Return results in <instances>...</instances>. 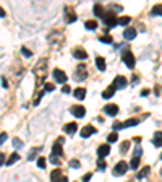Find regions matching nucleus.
<instances>
[{
    "instance_id": "1",
    "label": "nucleus",
    "mask_w": 162,
    "mask_h": 182,
    "mask_svg": "<svg viewBox=\"0 0 162 182\" xmlns=\"http://www.w3.org/2000/svg\"><path fill=\"white\" fill-rule=\"evenodd\" d=\"M34 73H36V77H37V81L42 83L45 75H47V59H40L37 62L36 67H34Z\"/></svg>"
},
{
    "instance_id": "2",
    "label": "nucleus",
    "mask_w": 162,
    "mask_h": 182,
    "mask_svg": "<svg viewBox=\"0 0 162 182\" xmlns=\"http://www.w3.org/2000/svg\"><path fill=\"white\" fill-rule=\"evenodd\" d=\"M122 60L125 62V65L128 67V68L135 67V55H133L131 50H128V49H125L123 52H122Z\"/></svg>"
},
{
    "instance_id": "3",
    "label": "nucleus",
    "mask_w": 162,
    "mask_h": 182,
    "mask_svg": "<svg viewBox=\"0 0 162 182\" xmlns=\"http://www.w3.org/2000/svg\"><path fill=\"white\" fill-rule=\"evenodd\" d=\"M138 124H140V119H128V121H125V122H115L114 130H122V129L133 127V125H138Z\"/></svg>"
},
{
    "instance_id": "4",
    "label": "nucleus",
    "mask_w": 162,
    "mask_h": 182,
    "mask_svg": "<svg viewBox=\"0 0 162 182\" xmlns=\"http://www.w3.org/2000/svg\"><path fill=\"white\" fill-rule=\"evenodd\" d=\"M86 77H88V68H86V65H78V68L75 70V80L76 81H84Z\"/></svg>"
},
{
    "instance_id": "5",
    "label": "nucleus",
    "mask_w": 162,
    "mask_h": 182,
    "mask_svg": "<svg viewBox=\"0 0 162 182\" xmlns=\"http://www.w3.org/2000/svg\"><path fill=\"white\" fill-rule=\"evenodd\" d=\"M104 23H106L107 30H110V28H114L118 23V20H117V16H115L114 13H106L104 15Z\"/></svg>"
},
{
    "instance_id": "6",
    "label": "nucleus",
    "mask_w": 162,
    "mask_h": 182,
    "mask_svg": "<svg viewBox=\"0 0 162 182\" xmlns=\"http://www.w3.org/2000/svg\"><path fill=\"white\" fill-rule=\"evenodd\" d=\"M126 171H128V164L125 161H120V163L115 164V168H114V176H123Z\"/></svg>"
},
{
    "instance_id": "7",
    "label": "nucleus",
    "mask_w": 162,
    "mask_h": 182,
    "mask_svg": "<svg viewBox=\"0 0 162 182\" xmlns=\"http://www.w3.org/2000/svg\"><path fill=\"white\" fill-rule=\"evenodd\" d=\"M54 80L57 83H62V85H67V73L65 72H62L60 68H55L54 70Z\"/></svg>"
},
{
    "instance_id": "8",
    "label": "nucleus",
    "mask_w": 162,
    "mask_h": 182,
    "mask_svg": "<svg viewBox=\"0 0 162 182\" xmlns=\"http://www.w3.org/2000/svg\"><path fill=\"white\" fill-rule=\"evenodd\" d=\"M63 13H65V23H75V21H76V18H78V16L75 15V10L71 7H65Z\"/></svg>"
},
{
    "instance_id": "9",
    "label": "nucleus",
    "mask_w": 162,
    "mask_h": 182,
    "mask_svg": "<svg viewBox=\"0 0 162 182\" xmlns=\"http://www.w3.org/2000/svg\"><path fill=\"white\" fill-rule=\"evenodd\" d=\"M114 86H115V89H123L126 85H128V81H126V78L125 77H115L114 78Z\"/></svg>"
},
{
    "instance_id": "10",
    "label": "nucleus",
    "mask_w": 162,
    "mask_h": 182,
    "mask_svg": "<svg viewBox=\"0 0 162 182\" xmlns=\"http://www.w3.org/2000/svg\"><path fill=\"white\" fill-rule=\"evenodd\" d=\"M70 111H71V114L75 117H84V114H86V109L83 106H73Z\"/></svg>"
},
{
    "instance_id": "11",
    "label": "nucleus",
    "mask_w": 162,
    "mask_h": 182,
    "mask_svg": "<svg viewBox=\"0 0 162 182\" xmlns=\"http://www.w3.org/2000/svg\"><path fill=\"white\" fill-rule=\"evenodd\" d=\"M96 133V129L92 127V125H86V127H83V130H81V136L83 138H88V136L94 135Z\"/></svg>"
},
{
    "instance_id": "12",
    "label": "nucleus",
    "mask_w": 162,
    "mask_h": 182,
    "mask_svg": "<svg viewBox=\"0 0 162 182\" xmlns=\"http://www.w3.org/2000/svg\"><path fill=\"white\" fill-rule=\"evenodd\" d=\"M123 38L126 39V41L135 39L136 38V30H135V28H126V30L123 31Z\"/></svg>"
},
{
    "instance_id": "13",
    "label": "nucleus",
    "mask_w": 162,
    "mask_h": 182,
    "mask_svg": "<svg viewBox=\"0 0 162 182\" xmlns=\"http://www.w3.org/2000/svg\"><path fill=\"white\" fill-rule=\"evenodd\" d=\"M104 111H106V114H109V116H117L118 114V106L117 104H107L106 107H104Z\"/></svg>"
},
{
    "instance_id": "14",
    "label": "nucleus",
    "mask_w": 162,
    "mask_h": 182,
    "mask_svg": "<svg viewBox=\"0 0 162 182\" xmlns=\"http://www.w3.org/2000/svg\"><path fill=\"white\" fill-rule=\"evenodd\" d=\"M109 153H110V146H109V145H101L99 150H97V156L104 159V156H107Z\"/></svg>"
},
{
    "instance_id": "15",
    "label": "nucleus",
    "mask_w": 162,
    "mask_h": 182,
    "mask_svg": "<svg viewBox=\"0 0 162 182\" xmlns=\"http://www.w3.org/2000/svg\"><path fill=\"white\" fill-rule=\"evenodd\" d=\"M52 155H55V156H62L63 155V148L60 145V140L57 141V143H54V146H52Z\"/></svg>"
},
{
    "instance_id": "16",
    "label": "nucleus",
    "mask_w": 162,
    "mask_h": 182,
    "mask_svg": "<svg viewBox=\"0 0 162 182\" xmlns=\"http://www.w3.org/2000/svg\"><path fill=\"white\" fill-rule=\"evenodd\" d=\"M73 55L76 57V59H86V57H88L86 50L81 49V47H75V49H73Z\"/></svg>"
},
{
    "instance_id": "17",
    "label": "nucleus",
    "mask_w": 162,
    "mask_h": 182,
    "mask_svg": "<svg viewBox=\"0 0 162 182\" xmlns=\"http://www.w3.org/2000/svg\"><path fill=\"white\" fill-rule=\"evenodd\" d=\"M62 177H63V174H62V171H60V169L52 171V174H50V180H52V182H60Z\"/></svg>"
},
{
    "instance_id": "18",
    "label": "nucleus",
    "mask_w": 162,
    "mask_h": 182,
    "mask_svg": "<svg viewBox=\"0 0 162 182\" xmlns=\"http://www.w3.org/2000/svg\"><path fill=\"white\" fill-rule=\"evenodd\" d=\"M76 124L75 122H70V124H67L65 127H63V132H67V133H70V135H73L75 132H76Z\"/></svg>"
},
{
    "instance_id": "19",
    "label": "nucleus",
    "mask_w": 162,
    "mask_h": 182,
    "mask_svg": "<svg viewBox=\"0 0 162 182\" xmlns=\"http://www.w3.org/2000/svg\"><path fill=\"white\" fill-rule=\"evenodd\" d=\"M152 145L154 146H162V132H156L154 133V138H152Z\"/></svg>"
},
{
    "instance_id": "20",
    "label": "nucleus",
    "mask_w": 162,
    "mask_h": 182,
    "mask_svg": "<svg viewBox=\"0 0 162 182\" xmlns=\"http://www.w3.org/2000/svg\"><path fill=\"white\" fill-rule=\"evenodd\" d=\"M75 98L79 99V101H83L86 98V89L84 88H76V89H75Z\"/></svg>"
},
{
    "instance_id": "21",
    "label": "nucleus",
    "mask_w": 162,
    "mask_h": 182,
    "mask_svg": "<svg viewBox=\"0 0 162 182\" xmlns=\"http://www.w3.org/2000/svg\"><path fill=\"white\" fill-rule=\"evenodd\" d=\"M114 93H115V86H114V85H110V86H109V88L102 93V98L109 99V98H112V96H114Z\"/></svg>"
},
{
    "instance_id": "22",
    "label": "nucleus",
    "mask_w": 162,
    "mask_h": 182,
    "mask_svg": "<svg viewBox=\"0 0 162 182\" xmlns=\"http://www.w3.org/2000/svg\"><path fill=\"white\" fill-rule=\"evenodd\" d=\"M94 15L99 16V18H104V10H102V5L99 2L94 3Z\"/></svg>"
},
{
    "instance_id": "23",
    "label": "nucleus",
    "mask_w": 162,
    "mask_h": 182,
    "mask_svg": "<svg viewBox=\"0 0 162 182\" xmlns=\"http://www.w3.org/2000/svg\"><path fill=\"white\" fill-rule=\"evenodd\" d=\"M84 26H86V30H89V31H94L96 28H97V21H94V20H88L84 23Z\"/></svg>"
},
{
    "instance_id": "24",
    "label": "nucleus",
    "mask_w": 162,
    "mask_h": 182,
    "mask_svg": "<svg viewBox=\"0 0 162 182\" xmlns=\"http://www.w3.org/2000/svg\"><path fill=\"white\" fill-rule=\"evenodd\" d=\"M149 176V166H144L140 172H138V179H144V177H148Z\"/></svg>"
},
{
    "instance_id": "25",
    "label": "nucleus",
    "mask_w": 162,
    "mask_h": 182,
    "mask_svg": "<svg viewBox=\"0 0 162 182\" xmlns=\"http://www.w3.org/2000/svg\"><path fill=\"white\" fill-rule=\"evenodd\" d=\"M140 161H141L140 156H133L131 163H130V168H131V169H138V168H140Z\"/></svg>"
},
{
    "instance_id": "26",
    "label": "nucleus",
    "mask_w": 162,
    "mask_h": 182,
    "mask_svg": "<svg viewBox=\"0 0 162 182\" xmlns=\"http://www.w3.org/2000/svg\"><path fill=\"white\" fill-rule=\"evenodd\" d=\"M18 159H20V155H18V153H13V155H11V156L7 159V166H11V164L16 163Z\"/></svg>"
},
{
    "instance_id": "27",
    "label": "nucleus",
    "mask_w": 162,
    "mask_h": 182,
    "mask_svg": "<svg viewBox=\"0 0 162 182\" xmlns=\"http://www.w3.org/2000/svg\"><path fill=\"white\" fill-rule=\"evenodd\" d=\"M96 65H97L99 70H106V60H104L102 57H97L96 59Z\"/></svg>"
},
{
    "instance_id": "28",
    "label": "nucleus",
    "mask_w": 162,
    "mask_h": 182,
    "mask_svg": "<svg viewBox=\"0 0 162 182\" xmlns=\"http://www.w3.org/2000/svg\"><path fill=\"white\" fill-rule=\"evenodd\" d=\"M42 94H44V91H42V89H39L37 93H36V96H34V101H33V104H34V106H39V101H40V98H42Z\"/></svg>"
},
{
    "instance_id": "29",
    "label": "nucleus",
    "mask_w": 162,
    "mask_h": 182,
    "mask_svg": "<svg viewBox=\"0 0 162 182\" xmlns=\"http://www.w3.org/2000/svg\"><path fill=\"white\" fill-rule=\"evenodd\" d=\"M37 153H39V148H33V150L29 151V156H28V159H29V161H33V159H36Z\"/></svg>"
},
{
    "instance_id": "30",
    "label": "nucleus",
    "mask_w": 162,
    "mask_h": 182,
    "mask_svg": "<svg viewBox=\"0 0 162 182\" xmlns=\"http://www.w3.org/2000/svg\"><path fill=\"white\" fill-rule=\"evenodd\" d=\"M118 140V135H117V132H112L110 135L107 136V141L109 143H114V141H117Z\"/></svg>"
},
{
    "instance_id": "31",
    "label": "nucleus",
    "mask_w": 162,
    "mask_h": 182,
    "mask_svg": "<svg viewBox=\"0 0 162 182\" xmlns=\"http://www.w3.org/2000/svg\"><path fill=\"white\" fill-rule=\"evenodd\" d=\"M107 168V164H106V161H104V159L102 158H99V159H97V169H99V171H104V169H106Z\"/></svg>"
},
{
    "instance_id": "32",
    "label": "nucleus",
    "mask_w": 162,
    "mask_h": 182,
    "mask_svg": "<svg viewBox=\"0 0 162 182\" xmlns=\"http://www.w3.org/2000/svg\"><path fill=\"white\" fill-rule=\"evenodd\" d=\"M152 15H159V16H162V5H156V7L152 8Z\"/></svg>"
},
{
    "instance_id": "33",
    "label": "nucleus",
    "mask_w": 162,
    "mask_h": 182,
    "mask_svg": "<svg viewBox=\"0 0 162 182\" xmlns=\"http://www.w3.org/2000/svg\"><path fill=\"white\" fill-rule=\"evenodd\" d=\"M128 23H130V18H128V16H122V18H118V25H122V26L128 25Z\"/></svg>"
},
{
    "instance_id": "34",
    "label": "nucleus",
    "mask_w": 162,
    "mask_h": 182,
    "mask_svg": "<svg viewBox=\"0 0 162 182\" xmlns=\"http://www.w3.org/2000/svg\"><path fill=\"white\" fill-rule=\"evenodd\" d=\"M21 54H23V55H25V57H26V59H29V57L33 55V52H31V50H29V49H26V47H21Z\"/></svg>"
},
{
    "instance_id": "35",
    "label": "nucleus",
    "mask_w": 162,
    "mask_h": 182,
    "mask_svg": "<svg viewBox=\"0 0 162 182\" xmlns=\"http://www.w3.org/2000/svg\"><path fill=\"white\" fill-rule=\"evenodd\" d=\"M99 41L104 42V44H110V42H112V38H110V36H101Z\"/></svg>"
},
{
    "instance_id": "36",
    "label": "nucleus",
    "mask_w": 162,
    "mask_h": 182,
    "mask_svg": "<svg viewBox=\"0 0 162 182\" xmlns=\"http://www.w3.org/2000/svg\"><path fill=\"white\" fill-rule=\"evenodd\" d=\"M50 163H52V164H57V166H59V164H60V159H59V156H55V155H50Z\"/></svg>"
},
{
    "instance_id": "37",
    "label": "nucleus",
    "mask_w": 162,
    "mask_h": 182,
    "mask_svg": "<svg viewBox=\"0 0 162 182\" xmlns=\"http://www.w3.org/2000/svg\"><path fill=\"white\" fill-rule=\"evenodd\" d=\"M128 146H130V141H123V143H122V146H120V151L125 153L126 150H128Z\"/></svg>"
},
{
    "instance_id": "38",
    "label": "nucleus",
    "mask_w": 162,
    "mask_h": 182,
    "mask_svg": "<svg viewBox=\"0 0 162 182\" xmlns=\"http://www.w3.org/2000/svg\"><path fill=\"white\" fill-rule=\"evenodd\" d=\"M13 146H15V148H21V146H23V141H21L20 138H13Z\"/></svg>"
},
{
    "instance_id": "39",
    "label": "nucleus",
    "mask_w": 162,
    "mask_h": 182,
    "mask_svg": "<svg viewBox=\"0 0 162 182\" xmlns=\"http://www.w3.org/2000/svg\"><path fill=\"white\" fill-rule=\"evenodd\" d=\"M44 89H45V91H54V89H55V85H52V83H45Z\"/></svg>"
},
{
    "instance_id": "40",
    "label": "nucleus",
    "mask_w": 162,
    "mask_h": 182,
    "mask_svg": "<svg viewBox=\"0 0 162 182\" xmlns=\"http://www.w3.org/2000/svg\"><path fill=\"white\" fill-rule=\"evenodd\" d=\"M37 166L42 168V169L45 168V159H44V158H39V159H37Z\"/></svg>"
},
{
    "instance_id": "41",
    "label": "nucleus",
    "mask_w": 162,
    "mask_h": 182,
    "mask_svg": "<svg viewBox=\"0 0 162 182\" xmlns=\"http://www.w3.org/2000/svg\"><path fill=\"white\" fill-rule=\"evenodd\" d=\"M70 166L76 169V168H79V166H81V164H79V161H76V159H71V161H70Z\"/></svg>"
},
{
    "instance_id": "42",
    "label": "nucleus",
    "mask_w": 162,
    "mask_h": 182,
    "mask_svg": "<svg viewBox=\"0 0 162 182\" xmlns=\"http://www.w3.org/2000/svg\"><path fill=\"white\" fill-rule=\"evenodd\" d=\"M143 155V148L141 146H136L135 148V156H141Z\"/></svg>"
},
{
    "instance_id": "43",
    "label": "nucleus",
    "mask_w": 162,
    "mask_h": 182,
    "mask_svg": "<svg viewBox=\"0 0 162 182\" xmlns=\"http://www.w3.org/2000/svg\"><path fill=\"white\" fill-rule=\"evenodd\" d=\"M62 93H70V86H68V85H63V88H62Z\"/></svg>"
},
{
    "instance_id": "44",
    "label": "nucleus",
    "mask_w": 162,
    "mask_h": 182,
    "mask_svg": "<svg viewBox=\"0 0 162 182\" xmlns=\"http://www.w3.org/2000/svg\"><path fill=\"white\" fill-rule=\"evenodd\" d=\"M7 138H8V135H7V133H2V135H0V145H2Z\"/></svg>"
},
{
    "instance_id": "45",
    "label": "nucleus",
    "mask_w": 162,
    "mask_h": 182,
    "mask_svg": "<svg viewBox=\"0 0 162 182\" xmlns=\"http://www.w3.org/2000/svg\"><path fill=\"white\" fill-rule=\"evenodd\" d=\"M2 164H7V161H5V155L0 153V166H2Z\"/></svg>"
},
{
    "instance_id": "46",
    "label": "nucleus",
    "mask_w": 162,
    "mask_h": 182,
    "mask_svg": "<svg viewBox=\"0 0 162 182\" xmlns=\"http://www.w3.org/2000/svg\"><path fill=\"white\" fill-rule=\"evenodd\" d=\"M91 177H92V174H84V177H83V182H88V180H91Z\"/></svg>"
},
{
    "instance_id": "47",
    "label": "nucleus",
    "mask_w": 162,
    "mask_h": 182,
    "mask_svg": "<svg viewBox=\"0 0 162 182\" xmlns=\"http://www.w3.org/2000/svg\"><path fill=\"white\" fill-rule=\"evenodd\" d=\"M112 8L117 10V11H122V5H112Z\"/></svg>"
},
{
    "instance_id": "48",
    "label": "nucleus",
    "mask_w": 162,
    "mask_h": 182,
    "mask_svg": "<svg viewBox=\"0 0 162 182\" xmlns=\"http://www.w3.org/2000/svg\"><path fill=\"white\" fill-rule=\"evenodd\" d=\"M149 94V89H143L141 91V96H148Z\"/></svg>"
},
{
    "instance_id": "49",
    "label": "nucleus",
    "mask_w": 162,
    "mask_h": 182,
    "mask_svg": "<svg viewBox=\"0 0 162 182\" xmlns=\"http://www.w3.org/2000/svg\"><path fill=\"white\" fill-rule=\"evenodd\" d=\"M3 16H5V10L0 7V18H3Z\"/></svg>"
},
{
    "instance_id": "50",
    "label": "nucleus",
    "mask_w": 162,
    "mask_h": 182,
    "mask_svg": "<svg viewBox=\"0 0 162 182\" xmlns=\"http://www.w3.org/2000/svg\"><path fill=\"white\" fill-rule=\"evenodd\" d=\"M2 85H3V88L8 86V83H7V80H5V78H2Z\"/></svg>"
},
{
    "instance_id": "51",
    "label": "nucleus",
    "mask_w": 162,
    "mask_h": 182,
    "mask_svg": "<svg viewBox=\"0 0 162 182\" xmlns=\"http://www.w3.org/2000/svg\"><path fill=\"white\" fill-rule=\"evenodd\" d=\"M60 182H68V179H67V177H65V176H63V177H62V179H60Z\"/></svg>"
},
{
    "instance_id": "52",
    "label": "nucleus",
    "mask_w": 162,
    "mask_h": 182,
    "mask_svg": "<svg viewBox=\"0 0 162 182\" xmlns=\"http://www.w3.org/2000/svg\"><path fill=\"white\" fill-rule=\"evenodd\" d=\"M160 159H162V155H160Z\"/></svg>"
}]
</instances>
